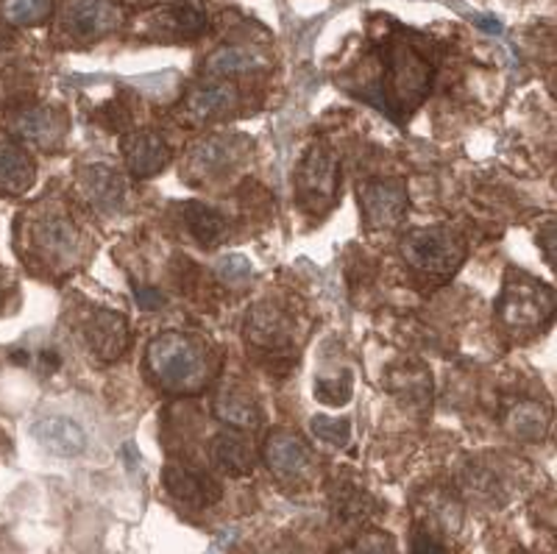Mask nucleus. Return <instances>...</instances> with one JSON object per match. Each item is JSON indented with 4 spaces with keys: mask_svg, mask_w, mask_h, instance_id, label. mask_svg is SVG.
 I'll list each match as a JSON object with an SVG mask.
<instances>
[{
    "mask_svg": "<svg viewBox=\"0 0 557 554\" xmlns=\"http://www.w3.org/2000/svg\"><path fill=\"white\" fill-rule=\"evenodd\" d=\"M435 78V64L412 42H393L382 57V82L376 87V107L387 118L399 120L424 101Z\"/></svg>",
    "mask_w": 557,
    "mask_h": 554,
    "instance_id": "1",
    "label": "nucleus"
},
{
    "mask_svg": "<svg viewBox=\"0 0 557 554\" xmlns=\"http://www.w3.org/2000/svg\"><path fill=\"white\" fill-rule=\"evenodd\" d=\"M146 359L159 387L168 393H182V396L201 391L212 373L209 348L182 332L157 334L148 343Z\"/></svg>",
    "mask_w": 557,
    "mask_h": 554,
    "instance_id": "2",
    "label": "nucleus"
},
{
    "mask_svg": "<svg viewBox=\"0 0 557 554\" xmlns=\"http://www.w3.org/2000/svg\"><path fill=\"white\" fill-rule=\"evenodd\" d=\"M555 291L524 271L510 268L502 284V296L496 301V316L513 332H532L549 327L555 316Z\"/></svg>",
    "mask_w": 557,
    "mask_h": 554,
    "instance_id": "3",
    "label": "nucleus"
},
{
    "mask_svg": "<svg viewBox=\"0 0 557 554\" xmlns=\"http://www.w3.org/2000/svg\"><path fill=\"white\" fill-rule=\"evenodd\" d=\"M401 257L418 273L451 276L466 262V239L449 226L412 229L401 237Z\"/></svg>",
    "mask_w": 557,
    "mask_h": 554,
    "instance_id": "4",
    "label": "nucleus"
},
{
    "mask_svg": "<svg viewBox=\"0 0 557 554\" xmlns=\"http://www.w3.org/2000/svg\"><path fill=\"white\" fill-rule=\"evenodd\" d=\"M337 189H341V168L337 157L326 146H312L305 153L296 173L298 204L310 214L321 218L335 207Z\"/></svg>",
    "mask_w": 557,
    "mask_h": 554,
    "instance_id": "5",
    "label": "nucleus"
},
{
    "mask_svg": "<svg viewBox=\"0 0 557 554\" xmlns=\"http://www.w3.org/2000/svg\"><path fill=\"white\" fill-rule=\"evenodd\" d=\"M251 153V143L240 134L235 137H207V139H198L196 146L187 151L184 157V178L190 184H201L207 178H215L228 173L232 168L248 159Z\"/></svg>",
    "mask_w": 557,
    "mask_h": 554,
    "instance_id": "6",
    "label": "nucleus"
},
{
    "mask_svg": "<svg viewBox=\"0 0 557 554\" xmlns=\"http://www.w3.org/2000/svg\"><path fill=\"white\" fill-rule=\"evenodd\" d=\"M362 221L371 232L376 229H396L407 218V187L399 178H371L357 189Z\"/></svg>",
    "mask_w": 557,
    "mask_h": 554,
    "instance_id": "7",
    "label": "nucleus"
},
{
    "mask_svg": "<svg viewBox=\"0 0 557 554\" xmlns=\"http://www.w3.org/2000/svg\"><path fill=\"white\" fill-rule=\"evenodd\" d=\"M262 454H265V466L282 482H298L312 468L310 446L296 432H290V429H273L271 435L265 438Z\"/></svg>",
    "mask_w": 557,
    "mask_h": 554,
    "instance_id": "8",
    "label": "nucleus"
},
{
    "mask_svg": "<svg viewBox=\"0 0 557 554\" xmlns=\"http://www.w3.org/2000/svg\"><path fill=\"white\" fill-rule=\"evenodd\" d=\"M84 343L101 362L121 359L128 348V323L121 312L98 309L84 321Z\"/></svg>",
    "mask_w": 557,
    "mask_h": 554,
    "instance_id": "9",
    "label": "nucleus"
},
{
    "mask_svg": "<svg viewBox=\"0 0 557 554\" xmlns=\"http://www.w3.org/2000/svg\"><path fill=\"white\" fill-rule=\"evenodd\" d=\"M246 341L265 352L287 348L293 341V318L278 304H253L246 318Z\"/></svg>",
    "mask_w": 557,
    "mask_h": 554,
    "instance_id": "10",
    "label": "nucleus"
},
{
    "mask_svg": "<svg viewBox=\"0 0 557 554\" xmlns=\"http://www.w3.org/2000/svg\"><path fill=\"white\" fill-rule=\"evenodd\" d=\"M32 435L53 457H82L87 452V432L67 416H45L34 421Z\"/></svg>",
    "mask_w": 557,
    "mask_h": 554,
    "instance_id": "11",
    "label": "nucleus"
},
{
    "mask_svg": "<svg viewBox=\"0 0 557 554\" xmlns=\"http://www.w3.org/2000/svg\"><path fill=\"white\" fill-rule=\"evenodd\" d=\"M78 229L64 212H48L34 223V246L51 262H67L78 251Z\"/></svg>",
    "mask_w": 557,
    "mask_h": 554,
    "instance_id": "12",
    "label": "nucleus"
},
{
    "mask_svg": "<svg viewBox=\"0 0 557 554\" xmlns=\"http://www.w3.org/2000/svg\"><path fill=\"white\" fill-rule=\"evenodd\" d=\"M128 171L137 178H151L171 162V146L157 132H132L121 139Z\"/></svg>",
    "mask_w": 557,
    "mask_h": 554,
    "instance_id": "13",
    "label": "nucleus"
},
{
    "mask_svg": "<svg viewBox=\"0 0 557 554\" xmlns=\"http://www.w3.org/2000/svg\"><path fill=\"white\" fill-rule=\"evenodd\" d=\"M162 482H165L168 493H171L173 498H178V502L184 504H193V507H212V504L221 502L223 496L221 485H218L209 473L178 466V463L165 466Z\"/></svg>",
    "mask_w": 557,
    "mask_h": 554,
    "instance_id": "14",
    "label": "nucleus"
},
{
    "mask_svg": "<svg viewBox=\"0 0 557 554\" xmlns=\"http://www.w3.org/2000/svg\"><path fill=\"white\" fill-rule=\"evenodd\" d=\"M153 34L162 39H196L207 28V9L201 0H178L151 14Z\"/></svg>",
    "mask_w": 557,
    "mask_h": 554,
    "instance_id": "15",
    "label": "nucleus"
},
{
    "mask_svg": "<svg viewBox=\"0 0 557 554\" xmlns=\"http://www.w3.org/2000/svg\"><path fill=\"white\" fill-rule=\"evenodd\" d=\"M78 187H82L84 198L96 209L103 212H114L126 198V178L112 164H87L78 173Z\"/></svg>",
    "mask_w": 557,
    "mask_h": 554,
    "instance_id": "16",
    "label": "nucleus"
},
{
    "mask_svg": "<svg viewBox=\"0 0 557 554\" xmlns=\"http://www.w3.org/2000/svg\"><path fill=\"white\" fill-rule=\"evenodd\" d=\"M117 9L109 0H70L64 9V26L70 34H76L82 39L103 37L117 26Z\"/></svg>",
    "mask_w": 557,
    "mask_h": 554,
    "instance_id": "17",
    "label": "nucleus"
},
{
    "mask_svg": "<svg viewBox=\"0 0 557 554\" xmlns=\"http://www.w3.org/2000/svg\"><path fill=\"white\" fill-rule=\"evenodd\" d=\"M237 107V89L226 82H209L193 89L184 98V114L190 123H207L221 114H228Z\"/></svg>",
    "mask_w": 557,
    "mask_h": 554,
    "instance_id": "18",
    "label": "nucleus"
},
{
    "mask_svg": "<svg viewBox=\"0 0 557 554\" xmlns=\"http://www.w3.org/2000/svg\"><path fill=\"white\" fill-rule=\"evenodd\" d=\"M385 384L393 396L410 407H424L432 398V373L421 362H399L387 368Z\"/></svg>",
    "mask_w": 557,
    "mask_h": 554,
    "instance_id": "19",
    "label": "nucleus"
},
{
    "mask_svg": "<svg viewBox=\"0 0 557 554\" xmlns=\"http://www.w3.org/2000/svg\"><path fill=\"white\" fill-rule=\"evenodd\" d=\"M209 457L226 477H248L253 471V448L235 432H218L209 443Z\"/></svg>",
    "mask_w": 557,
    "mask_h": 554,
    "instance_id": "20",
    "label": "nucleus"
},
{
    "mask_svg": "<svg viewBox=\"0 0 557 554\" xmlns=\"http://www.w3.org/2000/svg\"><path fill=\"white\" fill-rule=\"evenodd\" d=\"M215 416L223 423L237 429H257L262 423V413L257 398L248 391L237 387V384H228L215 396Z\"/></svg>",
    "mask_w": 557,
    "mask_h": 554,
    "instance_id": "21",
    "label": "nucleus"
},
{
    "mask_svg": "<svg viewBox=\"0 0 557 554\" xmlns=\"http://www.w3.org/2000/svg\"><path fill=\"white\" fill-rule=\"evenodd\" d=\"M17 132L26 139H32V143H37V146L57 148L64 139V134H67V120L57 109L37 107L20 114Z\"/></svg>",
    "mask_w": 557,
    "mask_h": 554,
    "instance_id": "22",
    "label": "nucleus"
},
{
    "mask_svg": "<svg viewBox=\"0 0 557 554\" xmlns=\"http://www.w3.org/2000/svg\"><path fill=\"white\" fill-rule=\"evenodd\" d=\"M37 178L32 157L17 143H0V189L9 196H23Z\"/></svg>",
    "mask_w": 557,
    "mask_h": 554,
    "instance_id": "23",
    "label": "nucleus"
},
{
    "mask_svg": "<svg viewBox=\"0 0 557 554\" xmlns=\"http://www.w3.org/2000/svg\"><path fill=\"white\" fill-rule=\"evenodd\" d=\"M182 218L187 223V229H190L193 237H196L198 246L215 248L226 239V218L218 209L207 207V204L187 201L182 209Z\"/></svg>",
    "mask_w": 557,
    "mask_h": 554,
    "instance_id": "24",
    "label": "nucleus"
},
{
    "mask_svg": "<svg viewBox=\"0 0 557 554\" xmlns=\"http://www.w3.org/2000/svg\"><path fill=\"white\" fill-rule=\"evenodd\" d=\"M505 429L519 441H544L549 432V413L539 402H519L507 409Z\"/></svg>",
    "mask_w": 557,
    "mask_h": 554,
    "instance_id": "25",
    "label": "nucleus"
},
{
    "mask_svg": "<svg viewBox=\"0 0 557 554\" xmlns=\"http://www.w3.org/2000/svg\"><path fill=\"white\" fill-rule=\"evenodd\" d=\"M460 485H462V491L469 493L471 498H476V502H485V504L505 502V488H502V482H499V477L494 473V468H485V466H476V463H471V466L460 473Z\"/></svg>",
    "mask_w": 557,
    "mask_h": 554,
    "instance_id": "26",
    "label": "nucleus"
},
{
    "mask_svg": "<svg viewBox=\"0 0 557 554\" xmlns=\"http://www.w3.org/2000/svg\"><path fill=\"white\" fill-rule=\"evenodd\" d=\"M260 64V57H253L246 48H221L207 59L203 70L207 76H235V73H246Z\"/></svg>",
    "mask_w": 557,
    "mask_h": 554,
    "instance_id": "27",
    "label": "nucleus"
},
{
    "mask_svg": "<svg viewBox=\"0 0 557 554\" xmlns=\"http://www.w3.org/2000/svg\"><path fill=\"white\" fill-rule=\"evenodd\" d=\"M332 510H335V518L343 524H357L368 516L371 510V498H368L366 491L355 485H346L341 491H335L332 496Z\"/></svg>",
    "mask_w": 557,
    "mask_h": 554,
    "instance_id": "28",
    "label": "nucleus"
},
{
    "mask_svg": "<svg viewBox=\"0 0 557 554\" xmlns=\"http://www.w3.org/2000/svg\"><path fill=\"white\" fill-rule=\"evenodd\" d=\"M3 14L14 26H39L53 14V0H7Z\"/></svg>",
    "mask_w": 557,
    "mask_h": 554,
    "instance_id": "29",
    "label": "nucleus"
},
{
    "mask_svg": "<svg viewBox=\"0 0 557 554\" xmlns=\"http://www.w3.org/2000/svg\"><path fill=\"white\" fill-rule=\"evenodd\" d=\"M312 393L326 407H343L355 393V373L341 371V377H318Z\"/></svg>",
    "mask_w": 557,
    "mask_h": 554,
    "instance_id": "30",
    "label": "nucleus"
},
{
    "mask_svg": "<svg viewBox=\"0 0 557 554\" xmlns=\"http://www.w3.org/2000/svg\"><path fill=\"white\" fill-rule=\"evenodd\" d=\"M310 432L321 443L332 448H346L351 441V423L346 418H332V416H312L310 418Z\"/></svg>",
    "mask_w": 557,
    "mask_h": 554,
    "instance_id": "31",
    "label": "nucleus"
},
{
    "mask_svg": "<svg viewBox=\"0 0 557 554\" xmlns=\"http://www.w3.org/2000/svg\"><path fill=\"white\" fill-rule=\"evenodd\" d=\"M426 507H430V516L435 518V521H441L444 527L457 529V524H460V504H457L455 496H449L446 491H437V493H426Z\"/></svg>",
    "mask_w": 557,
    "mask_h": 554,
    "instance_id": "32",
    "label": "nucleus"
},
{
    "mask_svg": "<svg viewBox=\"0 0 557 554\" xmlns=\"http://www.w3.org/2000/svg\"><path fill=\"white\" fill-rule=\"evenodd\" d=\"M215 273L223 284L237 287V284L251 279V262H248L246 257H240V254H228V257H223L221 262L215 264Z\"/></svg>",
    "mask_w": 557,
    "mask_h": 554,
    "instance_id": "33",
    "label": "nucleus"
},
{
    "mask_svg": "<svg viewBox=\"0 0 557 554\" xmlns=\"http://www.w3.org/2000/svg\"><path fill=\"white\" fill-rule=\"evenodd\" d=\"M410 554H446V546L430 524H418V527L412 529Z\"/></svg>",
    "mask_w": 557,
    "mask_h": 554,
    "instance_id": "34",
    "label": "nucleus"
},
{
    "mask_svg": "<svg viewBox=\"0 0 557 554\" xmlns=\"http://www.w3.org/2000/svg\"><path fill=\"white\" fill-rule=\"evenodd\" d=\"M343 554H396V546L387 535L382 532H368L351 549H346Z\"/></svg>",
    "mask_w": 557,
    "mask_h": 554,
    "instance_id": "35",
    "label": "nucleus"
},
{
    "mask_svg": "<svg viewBox=\"0 0 557 554\" xmlns=\"http://www.w3.org/2000/svg\"><path fill=\"white\" fill-rule=\"evenodd\" d=\"M134 298H137L139 309H159L165 304V298L159 296V291H153V287H137Z\"/></svg>",
    "mask_w": 557,
    "mask_h": 554,
    "instance_id": "36",
    "label": "nucleus"
},
{
    "mask_svg": "<svg viewBox=\"0 0 557 554\" xmlns=\"http://www.w3.org/2000/svg\"><path fill=\"white\" fill-rule=\"evenodd\" d=\"M539 243H541V246H544L546 262H549L552 268H555V223H546L544 232L539 234Z\"/></svg>",
    "mask_w": 557,
    "mask_h": 554,
    "instance_id": "37",
    "label": "nucleus"
},
{
    "mask_svg": "<svg viewBox=\"0 0 557 554\" xmlns=\"http://www.w3.org/2000/svg\"><path fill=\"white\" fill-rule=\"evenodd\" d=\"M474 23H476V28H482L485 34H502L499 17H491V14H476Z\"/></svg>",
    "mask_w": 557,
    "mask_h": 554,
    "instance_id": "38",
    "label": "nucleus"
},
{
    "mask_svg": "<svg viewBox=\"0 0 557 554\" xmlns=\"http://www.w3.org/2000/svg\"><path fill=\"white\" fill-rule=\"evenodd\" d=\"M42 366L45 368H59V354L57 352H42Z\"/></svg>",
    "mask_w": 557,
    "mask_h": 554,
    "instance_id": "39",
    "label": "nucleus"
},
{
    "mask_svg": "<svg viewBox=\"0 0 557 554\" xmlns=\"http://www.w3.org/2000/svg\"><path fill=\"white\" fill-rule=\"evenodd\" d=\"M0 298H3V279H0Z\"/></svg>",
    "mask_w": 557,
    "mask_h": 554,
    "instance_id": "40",
    "label": "nucleus"
},
{
    "mask_svg": "<svg viewBox=\"0 0 557 554\" xmlns=\"http://www.w3.org/2000/svg\"><path fill=\"white\" fill-rule=\"evenodd\" d=\"M516 554H527V552H516Z\"/></svg>",
    "mask_w": 557,
    "mask_h": 554,
    "instance_id": "41",
    "label": "nucleus"
}]
</instances>
